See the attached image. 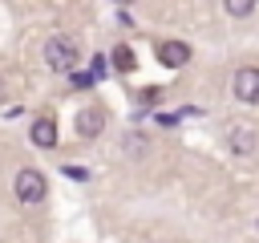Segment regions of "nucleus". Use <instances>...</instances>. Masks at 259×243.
<instances>
[{
    "label": "nucleus",
    "mask_w": 259,
    "mask_h": 243,
    "mask_svg": "<svg viewBox=\"0 0 259 243\" xmlns=\"http://www.w3.org/2000/svg\"><path fill=\"white\" fill-rule=\"evenodd\" d=\"M93 81H97V77H93V73H73V85H77V89H89V85H93Z\"/></svg>",
    "instance_id": "obj_11"
},
{
    "label": "nucleus",
    "mask_w": 259,
    "mask_h": 243,
    "mask_svg": "<svg viewBox=\"0 0 259 243\" xmlns=\"http://www.w3.org/2000/svg\"><path fill=\"white\" fill-rule=\"evenodd\" d=\"M101 130H105V109H93V105H89V109L77 113V134H81V138H97Z\"/></svg>",
    "instance_id": "obj_6"
},
{
    "label": "nucleus",
    "mask_w": 259,
    "mask_h": 243,
    "mask_svg": "<svg viewBox=\"0 0 259 243\" xmlns=\"http://www.w3.org/2000/svg\"><path fill=\"white\" fill-rule=\"evenodd\" d=\"M223 12H227V16H251V12H255V4H251V0H227V4H223Z\"/></svg>",
    "instance_id": "obj_9"
},
{
    "label": "nucleus",
    "mask_w": 259,
    "mask_h": 243,
    "mask_svg": "<svg viewBox=\"0 0 259 243\" xmlns=\"http://www.w3.org/2000/svg\"><path fill=\"white\" fill-rule=\"evenodd\" d=\"M227 150H231V154H239V158H247V154H255V150H259V134H255L251 126H235V130L227 134Z\"/></svg>",
    "instance_id": "obj_4"
},
{
    "label": "nucleus",
    "mask_w": 259,
    "mask_h": 243,
    "mask_svg": "<svg viewBox=\"0 0 259 243\" xmlns=\"http://www.w3.org/2000/svg\"><path fill=\"white\" fill-rule=\"evenodd\" d=\"M231 89L243 105H259V65H243L231 77Z\"/></svg>",
    "instance_id": "obj_3"
},
{
    "label": "nucleus",
    "mask_w": 259,
    "mask_h": 243,
    "mask_svg": "<svg viewBox=\"0 0 259 243\" xmlns=\"http://www.w3.org/2000/svg\"><path fill=\"white\" fill-rule=\"evenodd\" d=\"M158 61H162L166 69H182V65L190 61V45H186V40H162V45H158Z\"/></svg>",
    "instance_id": "obj_5"
},
{
    "label": "nucleus",
    "mask_w": 259,
    "mask_h": 243,
    "mask_svg": "<svg viewBox=\"0 0 259 243\" xmlns=\"http://www.w3.org/2000/svg\"><path fill=\"white\" fill-rule=\"evenodd\" d=\"M40 53H45V65H49L53 73H73L77 61H81V45H77V36H69V32L49 36Z\"/></svg>",
    "instance_id": "obj_1"
},
{
    "label": "nucleus",
    "mask_w": 259,
    "mask_h": 243,
    "mask_svg": "<svg viewBox=\"0 0 259 243\" xmlns=\"http://www.w3.org/2000/svg\"><path fill=\"white\" fill-rule=\"evenodd\" d=\"M32 142H36L40 150H53V146H57V122H53V117H36V122H32Z\"/></svg>",
    "instance_id": "obj_7"
},
{
    "label": "nucleus",
    "mask_w": 259,
    "mask_h": 243,
    "mask_svg": "<svg viewBox=\"0 0 259 243\" xmlns=\"http://www.w3.org/2000/svg\"><path fill=\"white\" fill-rule=\"evenodd\" d=\"M0 97H4V81H0Z\"/></svg>",
    "instance_id": "obj_12"
},
{
    "label": "nucleus",
    "mask_w": 259,
    "mask_h": 243,
    "mask_svg": "<svg viewBox=\"0 0 259 243\" xmlns=\"http://www.w3.org/2000/svg\"><path fill=\"white\" fill-rule=\"evenodd\" d=\"M125 154L142 158V154H146V138H142V134H125Z\"/></svg>",
    "instance_id": "obj_10"
},
{
    "label": "nucleus",
    "mask_w": 259,
    "mask_h": 243,
    "mask_svg": "<svg viewBox=\"0 0 259 243\" xmlns=\"http://www.w3.org/2000/svg\"><path fill=\"white\" fill-rule=\"evenodd\" d=\"M117 73H134V65H138V57H134V49L130 45H117L113 49V61H109Z\"/></svg>",
    "instance_id": "obj_8"
},
{
    "label": "nucleus",
    "mask_w": 259,
    "mask_h": 243,
    "mask_svg": "<svg viewBox=\"0 0 259 243\" xmlns=\"http://www.w3.org/2000/svg\"><path fill=\"white\" fill-rule=\"evenodd\" d=\"M12 190H16V198L24 202V207H32V202H40L45 198V174L40 170H32V166H24V170H16V182H12Z\"/></svg>",
    "instance_id": "obj_2"
}]
</instances>
